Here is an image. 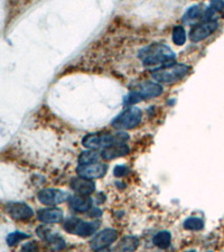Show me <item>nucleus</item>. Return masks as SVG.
I'll return each mask as SVG.
<instances>
[{
	"label": "nucleus",
	"mask_w": 224,
	"mask_h": 252,
	"mask_svg": "<svg viewBox=\"0 0 224 252\" xmlns=\"http://www.w3.org/2000/svg\"><path fill=\"white\" fill-rule=\"evenodd\" d=\"M142 63L148 67L161 65V68L176 64L175 53L165 44H153L144 48L139 54Z\"/></svg>",
	"instance_id": "obj_1"
},
{
	"label": "nucleus",
	"mask_w": 224,
	"mask_h": 252,
	"mask_svg": "<svg viewBox=\"0 0 224 252\" xmlns=\"http://www.w3.org/2000/svg\"><path fill=\"white\" fill-rule=\"evenodd\" d=\"M128 139L129 136L123 133L118 135H111L109 133L90 134L83 138L82 145L89 150H104L115 143H125Z\"/></svg>",
	"instance_id": "obj_2"
},
{
	"label": "nucleus",
	"mask_w": 224,
	"mask_h": 252,
	"mask_svg": "<svg viewBox=\"0 0 224 252\" xmlns=\"http://www.w3.org/2000/svg\"><path fill=\"white\" fill-rule=\"evenodd\" d=\"M191 71V68L186 64H174L171 67L159 68L154 69L152 73V77L156 82L171 84L179 82V80L184 79Z\"/></svg>",
	"instance_id": "obj_3"
},
{
	"label": "nucleus",
	"mask_w": 224,
	"mask_h": 252,
	"mask_svg": "<svg viewBox=\"0 0 224 252\" xmlns=\"http://www.w3.org/2000/svg\"><path fill=\"white\" fill-rule=\"evenodd\" d=\"M161 93H163V87H161L160 84L155 82H144L138 84L136 89L130 91V93L127 95V98L125 100V103L134 104L145 99L157 98Z\"/></svg>",
	"instance_id": "obj_4"
},
{
	"label": "nucleus",
	"mask_w": 224,
	"mask_h": 252,
	"mask_svg": "<svg viewBox=\"0 0 224 252\" xmlns=\"http://www.w3.org/2000/svg\"><path fill=\"white\" fill-rule=\"evenodd\" d=\"M142 119V111L139 108L133 107L129 109H126L121 115H119L113 121H112V127L119 130H127L133 129L137 127L141 122Z\"/></svg>",
	"instance_id": "obj_5"
},
{
	"label": "nucleus",
	"mask_w": 224,
	"mask_h": 252,
	"mask_svg": "<svg viewBox=\"0 0 224 252\" xmlns=\"http://www.w3.org/2000/svg\"><path fill=\"white\" fill-rule=\"evenodd\" d=\"M99 227L98 222H86L80 219L71 218L67 219L64 223V230L71 234H76L79 236H90L95 233L96 229Z\"/></svg>",
	"instance_id": "obj_6"
},
{
	"label": "nucleus",
	"mask_w": 224,
	"mask_h": 252,
	"mask_svg": "<svg viewBox=\"0 0 224 252\" xmlns=\"http://www.w3.org/2000/svg\"><path fill=\"white\" fill-rule=\"evenodd\" d=\"M37 197L42 204L54 206V205H59L67 201L69 199V194L65 191H62V189L45 188L37 194Z\"/></svg>",
	"instance_id": "obj_7"
},
{
	"label": "nucleus",
	"mask_w": 224,
	"mask_h": 252,
	"mask_svg": "<svg viewBox=\"0 0 224 252\" xmlns=\"http://www.w3.org/2000/svg\"><path fill=\"white\" fill-rule=\"evenodd\" d=\"M219 28L218 21L211 19V21H204L200 24L195 25L190 32V40L194 43L205 40L208 36H211L216 29Z\"/></svg>",
	"instance_id": "obj_8"
},
{
	"label": "nucleus",
	"mask_w": 224,
	"mask_h": 252,
	"mask_svg": "<svg viewBox=\"0 0 224 252\" xmlns=\"http://www.w3.org/2000/svg\"><path fill=\"white\" fill-rule=\"evenodd\" d=\"M118 239V231L113 229H104L96 233L91 240V248L93 250L104 249L111 246L112 243L117 241Z\"/></svg>",
	"instance_id": "obj_9"
},
{
	"label": "nucleus",
	"mask_w": 224,
	"mask_h": 252,
	"mask_svg": "<svg viewBox=\"0 0 224 252\" xmlns=\"http://www.w3.org/2000/svg\"><path fill=\"white\" fill-rule=\"evenodd\" d=\"M108 166L102 162H96V164L79 166L76 172H78L79 177L86 178V180L93 181L96 178H101L107 174Z\"/></svg>",
	"instance_id": "obj_10"
},
{
	"label": "nucleus",
	"mask_w": 224,
	"mask_h": 252,
	"mask_svg": "<svg viewBox=\"0 0 224 252\" xmlns=\"http://www.w3.org/2000/svg\"><path fill=\"white\" fill-rule=\"evenodd\" d=\"M36 233L41 239H43L44 241L48 242L49 244L54 246V249L60 250L62 248L65 247V241L61 236L52 231V229H49L45 226H42L36 229Z\"/></svg>",
	"instance_id": "obj_11"
},
{
	"label": "nucleus",
	"mask_w": 224,
	"mask_h": 252,
	"mask_svg": "<svg viewBox=\"0 0 224 252\" xmlns=\"http://www.w3.org/2000/svg\"><path fill=\"white\" fill-rule=\"evenodd\" d=\"M7 210H8L11 218L19 221L28 220L34 215V211L32 210V207L24 203H13L9 205Z\"/></svg>",
	"instance_id": "obj_12"
},
{
	"label": "nucleus",
	"mask_w": 224,
	"mask_h": 252,
	"mask_svg": "<svg viewBox=\"0 0 224 252\" xmlns=\"http://www.w3.org/2000/svg\"><path fill=\"white\" fill-rule=\"evenodd\" d=\"M63 211L61 208L53 207V208H43L37 212V219L45 224L59 223L63 220Z\"/></svg>",
	"instance_id": "obj_13"
},
{
	"label": "nucleus",
	"mask_w": 224,
	"mask_h": 252,
	"mask_svg": "<svg viewBox=\"0 0 224 252\" xmlns=\"http://www.w3.org/2000/svg\"><path fill=\"white\" fill-rule=\"evenodd\" d=\"M71 187L73 191H75L79 195L82 196H89L94 192L95 189V183L93 181L86 180V178L78 177L72 180Z\"/></svg>",
	"instance_id": "obj_14"
},
{
	"label": "nucleus",
	"mask_w": 224,
	"mask_h": 252,
	"mask_svg": "<svg viewBox=\"0 0 224 252\" xmlns=\"http://www.w3.org/2000/svg\"><path fill=\"white\" fill-rule=\"evenodd\" d=\"M129 147L126 143H115V145L109 147V148L102 150L101 156L102 160H115V158L126 156V155L129 154Z\"/></svg>",
	"instance_id": "obj_15"
},
{
	"label": "nucleus",
	"mask_w": 224,
	"mask_h": 252,
	"mask_svg": "<svg viewBox=\"0 0 224 252\" xmlns=\"http://www.w3.org/2000/svg\"><path fill=\"white\" fill-rule=\"evenodd\" d=\"M93 202L88 196L76 195L69 199V206L79 213H86L92 208Z\"/></svg>",
	"instance_id": "obj_16"
},
{
	"label": "nucleus",
	"mask_w": 224,
	"mask_h": 252,
	"mask_svg": "<svg viewBox=\"0 0 224 252\" xmlns=\"http://www.w3.org/2000/svg\"><path fill=\"white\" fill-rule=\"evenodd\" d=\"M101 160H102L101 154L98 153L96 150L88 149L87 151H83V153L79 156V166L96 164V162H99Z\"/></svg>",
	"instance_id": "obj_17"
},
{
	"label": "nucleus",
	"mask_w": 224,
	"mask_h": 252,
	"mask_svg": "<svg viewBox=\"0 0 224 252\" xmlns=\"http://www.w3.org/2000/svg\"><path fill=\"white\" fill-rule=\"evenodd\" d=\"M139 247V239L137 236H126L119 242L117 250L119 252H134Z\"/></svg>",
	"instance_id": "obj_18"
},
{
	"label": "nucleus",
	"mask_w": 224,
	"mask_h": 252,
	"mask_svg": "<svg viewBox=\"0 0 224 252\" xmlns=\"http://www.w3.org/2000/svg\"><path fill=\"white\" fill-rule=\"evenodd\" d=\"M153 242L159 249H167L172 243V234L168 231H160L154 236Z\"/></svg>",
	"instance_id": "obj_19"
},
{
	"label": "nucleus",
	"mask_w": 224,
	"mask_h": 252,
	"mask_svg": "<svg viewBox=\"0 0 224 252\" xmlns=\"http://www.w3.org/2000/svg\"><path fill=\"white\" fill-rule=\"evenodd\" d=\"M172 40L174 44L177 46H181L186 42V32H185L183 26H176L173 30L172 34Z\"/></svg>",
	"instance_id": "obj_20"
},
{
	"label": "nucleus",
	"mask_w": 224,
	"mask_h": 252,
	"mask_svg": "<svg viewBox=\"0 0 224 252\" xmlns=\"http://www.w3.org/2000/svg\"><path fill=\"white\" fill-rule=\"evenodd\" d=\"M183 226L188 231H200L204 228V222L199 218H188L184 221Z\"/></svg>",
	"instance_id": "obj_21"
},
{
	"label": "nucleus",
	"mask_w": 224,
	"mask_h": 252,
	"mask_svg": "<svg viewBox=\"0 0 224 252\" xmlns=\"http://www.w3.org/2000/svg\"><path fill=\"white\" fill-rule=\"evenodd\" d=\"M201 16H203L202 10H201V7L200 6H193L186 11V13H185L184 17H183V21H184V23H187V24H188V23L195 21V19H198Z\"/></svg>",
	"instance_id": "obj_22"
},
{
	"label": "nucleus",
	"mask_w": 224,
	"mask_h": 252,
	"mask_svg": "<svg viewBox=\"0 0 224 252\" xmlns=\"http://www.w3.org/2000/svg\"><path fill=\"white\" fill-rule=\"evenodd\" d=\"M28 238L29 234H26L24 232H13V233H9L8 236H7V243H8V246L13 247L15 244L22 241V240Z\"/></svg>",
	"instance_id": "obj_23"
},
{
	"label": "nucleus",
	"mask_w": 224,
	"mask_h": 252,
	"mask_svg": "<svg viewBox=\"0 0 224 252\" xmlns=\"http://www.w3.org/2000/svg\"><path fill=\"white\" fill-rule=\"evenodd\" d=\"M22 252H38V244L34 241L25 243L22 248Z\"/></svg>",
	"instance_id": "obj_24"
},
{
	"label": "nucleus",
	"mask_w": 224,
	"mask_h": 252,
	"mask_svg": "<svg viewBox=\"0 0 224 252\" xmlns=\"http://www.w3.org/2000/svg\"><path fill=\"white\" fill-rule=\"evenodd\" d=\"M128 167H127V166H122V165H120V166H117V167L114 168V175L117 176V177H121V176H125V175H127V174H128Z\"/></svg>",
	"instance_id": "obj_25"
},
{
	"label": "nucleus",
	"mask_w": 224,
	"mask_h": 252,
	"mask_svg": "<svg viewBox=\"0 0 224 252\" xmlns=\"http://www.w3.org/2000/svg\"><path fill=\"white\" fill-rule=\"evenodd\" d=\"M210 8L214 11H222L224 9V1H212Z\"/></svg>",
	"instance_id": "obj_26"
},
{
	"label": "nucleus",
	"mask_w": 224,
	"mask_h": 252,
	"mask_svg": "<svg viewBox=\"0 0 224 252\" xmlns=\"http://www.w3.org/2000/svg\"><path fill=\"white\" fill-rule=\"evenodd\" d=\"M95 252H112V250L108 249V248H104V249H100V250H96Z\"/></svg>",
	"instance_id": "obj_27"
},
{
	"label": "nucleus",
	"mask_w": 224,
	"mask_h": 252,
	"mask_svg": "<svg viewBox=\"0 0 224 252\" xmlns=\"http://www.w3.org/2000/svg\"><path fill=\"white\" fill-rule=\"evenodd\" d=\"M187 252H196V251H194V250H192V251H187Z\"/></svg>",
	"instance_id": "obj_28"
}]
</instances>
